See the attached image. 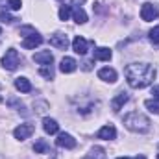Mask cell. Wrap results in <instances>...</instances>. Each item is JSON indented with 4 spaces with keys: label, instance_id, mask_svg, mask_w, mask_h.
Here are the masks:
<instances>
[{
    "label": "cell",
    "instance_id": "6da1fadb",
    "mask_svg": "<svg viewBox=\"0 0 159 159\" xmlns=\"http://www.w3.org/2000/svg\"><path fill=\"white\" fill-rule=\"evenodd\" d=\"M124 74L131 89H144L156 78V67L150 63H131L126 67Z\"/></svg>",
    "mask_w": 159,
    "mask_h": 159
},
{
    "label": "cell",
    "instance_id": "7a4b0ae2",
    "mask_svg": "<svg viewBox=\"0 0 159 159\" xmlns=\"http://www.w3.org/2000/svg\"><path fill=\"white\" fill-rule=\"evenodd\" d=\"M124 126L129 129V131H135V133H146L150 129V120L146 115L139 113V111H131L124 117Z\"/></svg>",
    "mask_w": 159,
    "mask_h": 159
},
{
    "label": "cell",
    "instance_id": "3957f363",
    "mask_svg": "<svg viewBox=\"0 0 159 159\" xmlns=\"http://www.w3.org/2000/svg\"><path fill=\"white\" fill-rule=\"evenodd\" d=\"M2 65H4L6 70H15V69L20 65V56H19V52H17L15 48L6 50V54H4V57H2Z\"/></svg>",
    "mask_w": 159,
    "mask_h": 159
},
{
    "label": "cell",
    "instance_id": "277c9868",
    "mask_svg": "<svg viewBox=\"0 0 159 159\" xmlns=\"http://www.w3.org/2000/svg\"><path fill=\"white\" fill-rule=\"evenodd\" d=\"M141 19L146 20V22L156 20V19H157V9H156V6L150 4V2H144V4L141 6Z\"/></svg>",
    "mask_w": 159,
    "mask_h": 159
},
{
    "label": "cell",
    "instance_id": "5b68a950",
    "mask_svg": "<svg viewBox=\"0 0 159 159\" xmlns=\"http://www.w3.org/2000/svg\"><path fill=\"white\" fill-rule=\"evenodd\" d=\"M56 144H57L59 148L72 150V148H76V139H74L70 133H59L57 139H56Z\"/></svg>",
    "mask_w": 159,
    "mask_h": 159
},
{
    "label": "cell",
    "instance_id": "8992f818",
    "mask_svg": "<svg viewBox=\"0 0 159 159\" xmlns=\"http://www.w3.org/2000/svg\"><path fill=\"white\" fill-rule=\"evenodd\" d=\"M34 126L32 124H20V126H17L15 129H13V135H15V139H19V141H26L32 133H34Z\"/></svg>",
    "mask_w": 159,
    "mask_h": 159
},
{
    "label": "cell",
    "instance_id": "52a82bcc",
    "mask_svg": "<svg viewBox=\"0 0 159 159\" xmlns=\"http://www.w3.org/2000/svg\"><path fill=\"white\" fill-rule=\"evenodd\" d=\"M76 67H78V63H76V59L74 57H63L61 59V63H59V70L63 72V74H70V72H74L76 70Z\"/></svg>",
    "mask_w": 159,
    "mask_h": 159
},
{
    "label": "cell",
    "instance_id": "ba28073f",
    "mask_svg": "<svg viewBox=\"0 0 159 159\" xmlns=\"http://www.w3.org/2000/svg\"><path fill=\"white\" fill-rule=\"evenodd\" d=\"M50 44L56 46V48H59V50H67V46H69V37H67L65 34H54V35L50 37Z\"/></svg>",
    "mask_w": 159,
    "mask_h": 159
},
{
    "label": "cell",
    "instance_id": "9c48e42d",
    "mask_svg": "<svg viewBox=\"0 0 159 159\" xmlns=\"http://www.w3.org/2000/svg\"><path fill=\"white\" fill-rule=\"evenodd\" d=\"M34 61L39 63V65H52L54 56H52L50 50H41V52H37V54H34Z\"/></svg>",
    "mask_w": 159,
    "mask_h": 159
},
{
    "label": "cell",
    "instance_id": "30bf717a",
    "mask_svg": "<svg viewBox=\"0 0 159 159\" xmlns=\"http://www.w3.org/2000/svg\"><path fill=\"white\" fill-rule=\"evenodd\" d=\"M98 78L104 80V81H107V83H115L119 76H117V70H115V69L104 67V69H100V70H98Z\"/></svg>",
    "mask_w": 159,
    "mask_h": 159
},
{
    "label": "cell",
    "instance_id": "8fae6325",
    "mask_svg": "<svg viewBox=\"0 0 159 159\" xmlns=\"http://www.w3.org/2000/svg\"><path fill=\"white\" fill-rule=\"evenodd\" d=\"M43 44V35H39L37 32L34 34V35H28V37H24L22 41V46L24 48H28V50H32V48H37Z\"/></svg>",
    "mask_w": 159,
    "mask_h": 159
},
{
    "label": "cell",
    "instance_id": "7c38bea8",
    "mask_svg": "<svg viewBox=\"0 0 159 159\" xmlns=\"http://www.w3.org/2000/svg\"><path fill=\"white\" fill-rule=\"evenodd\" d=\"M115 137H117V129H115V126H111V124L100 128V131H98V139L111 141V139H115Z\"/></svg>",
    "mask_w": 159,
    "mask_h": 159
},
{
    "label": "cell",
    "instance_id": "4fadbf2b",
    "mask_svg": "<svg viewBox=\"0 0 159 159\" xmlns=\"http://www.w3.org/2000/svg\"><path fill=\"white\" fill-rule=\"evenodd\" d=\"M87 41L83 39V37H80V35H76L74 39H72V50L76 52V54H80V56H83L85 52H87Z\"/></svg>",
    "mask_w": 159,
    "mask_h": 159
},
{
    "label": "cell",
    "instance_id": "5bb4252c",
    "mask_svg": "<svg viewBox=\"0 0 159 159\" xmlns=\"http://www.w3.org/2000/svg\"><path fill=\"white\" fill-rule=\"evenodd\" d=\"M43 128H44V131H46V133H50V135H54V133H57V131H59V124H57L54 119H50V117L43 119Z\"/></svg>",
    "mask_w": 159,
    "mask_h": 159
},
{
    "label": "cell",
    "instance_id": "9a60e30c",
    "mask_svg": "<svg viewBox=\"0 0 159 159\" xmlns=\"http://www.w3.org/2000/svg\"><path fill=\"white\" fill-rule=\"evenodd\" d=\"M126 102H128V94H126V93H119V94L111 100V107H113V111H120V107H122Z\"/></svg>",
    "mask_w": 159,
    "mask_h": 159
},
{
    "label": "cell",
    "instance_id": "2e32d148",
    "mask_svg": "<svg viewBox=\"0 0 159 159\" xmlns=\"http://www.w3.org/2000/svg\"><path fill=\"white\" fill-rule=\"evenodd\" d=\"M94 59H98V61H109L111 59V50L106 48V46L96 48L94 50Z\"/></svg>",
    "mask_w": 159,
    "mask_h": 159
},
{
    "label": "cell",
    "instance_id": "e0dca14e",
    "mask_svg": "<svg viewBox=\"0 0 159 159\" xmlns=\"http://www.w3.org/2000/svg\"><path fill=\"white\" fill-rule=\"evenodd\" d=\"M15 87H17V91H20V93H30V91H32V83H30L28 78H17L15 80Z\"/></svg>",
    "mask_w": 159,
    "mask_h": 159
},
{
    "label": "cell",
    "instance_id": "ac0fdd59",
    "mask_svg": "<svg viewBox=\"0 0 159 159\" xmlns=\"http://www.w3.org/2000/svg\"><path fill=\"white\" fill-rule=\"evenodd\" d=\"M72 19H74L78 24H85V22H87V13H85L81 7H74V9H72Z\"/></svg>",
    "mask_w": 159,
    "mask_h": 159
},
{
    "label": "cell",
    "instance_id": "d6986e66",
    "mask_svg": "<svg viewBox=\"0 0 159 159\" xmlns=\"http://www.w3.org/2000/svg\"><path fill=\"white\" fill-rule=\"evenodd\" d=\"M34 150H35V154H46L50 150V146H48V143L44 139H37L35 144H34Z\"/></svg>",
    "mask_w": 159,
    "mask_h": 159
},
{
    "label": "cell",
    "instance_id": "ffe728a7",
    "mask_svg": "<svg viewBox=\"0 0 159 159\" xmlns=\"http://www.w3.org/2000/svg\"><path fill=\"white\" fill-rule=\"evenodd\" d=\"M144 106H146V109H148L150 113L159 115V98H150V100H146Z\"/></svg>",
    "mask_w": 159,
    "mask_h": 159
},
{
    "label": "cell",
    "instance_id": "44dd1931",
    "mask_svg": "<svg viewBox=\"0 0 159 159\" xmlns=\"http://www.w3.org/2000/svg\"><path fill=\"white\" fill-rule=\"evenodd\" d=\"M83 159H106V152H104L102 148L94 146V148L91 150V154H89L87 157H83Z\"/></svg>",
    "mask_w": 159,
    "mask_h": 159
},
{
    "label": "cell",
    "instance_id": "7402d4cb",
    "mask_svg": "<svg viewBox=\"0 0 159 159\" xmlns=\"http://www.w3.org/2000/svg\"><path fill=\"white\" fill-rule=\"evenodd\" d=\"M72 15V7L70 6H61L59 7V20H69Z\"/></svg>",
    "mask_w": 159,
    "mask_h": 159
},
{
    "label": "cell",
    "instance_id": "603a6c76",
    "mask_svg": "<svg viewBox=\"0 0 159 159\" xmlns=\"http://www.w3.org/2000/svg\"><path fill=\"white\" fill-rule=\"evenodd\" d=\"M39 74L41 76H44V78H48V80H52L54 78V69L48 67V65H43V67L39 69Z\"/></svg>",
    "mask_w": 159,
    "mask_h": 159
},
{
    "label": "cell",
    "instance_id": "cb8c5ba5",
    "mask_svg": "<svg viewBox=\"0 0 159 159\" xmlns=\"http://www.w3.org/2000/svg\"><path fill=\"white\" fill-rule=\"evenodd\" d=\"M0 20H2V22H7V24H9V22H13L15 19H13V17L9 15V11H7L6 7H0Z\"/></svg>",
    "mask_w": 159,
    "mask_h": 159
},
{
    "label": "cell",
    "instance_id": "d4e9b609",
    "mask_svg": "<svg viewBox=\"0 0 159 159\" xmlns=\"http://www.w3.org/2000/svg\"><path fill=\"white\" fill-rule=\"evenodd\" d=\"M148 35H150V41H152L154 44H159V26H154Z\"/></svg>",
    "mask_w": 159,
    "mask_h": 159
},
{
    "label": "cell",
    "instance_id": "484cf974",
    "mask_svg": "<svg viewBox=\"0 0 159 159\" xmlns=\"http://www.w3.org/2000/svg\"><path fill=\"white\" fill-rule=\"evenodd\" d=\"M19 34L24 35V37H28V35H34V34H35V28H32V26H22V28L19 30Z\"/></svg>",
    "mask_w": 159,
    "mask_h": 159
},
{
    "label": "cell",
    "instance_id": "4316f807",
    "mask_svg": "<svg viewBox=\"0 0 159 159\" xmlns=\"http://www.w3.org/2000/svg\"><path fill=\"white\" fill-rule=\"evenodd\" d=\"M7 6H9L11 9H15V11H17V9H20L22 2H20V0H7Z\"/></svg>",
    "mask_w": 159,
    "mask_h": 159
},
{
    "label": "cell",
    "instance_id": "83f0119b",
    "mask_svg": "<svg viewBox=\"0 0 159 159\" xmlns=\"http://www.w3.org/2000/svg\"><path fill=\"white\" fill-rule=\"evenodd\" d=\"M152 94H154V98H159V85L152 87Z\"/></svg>",
    "mask_w": 159,
    "mask_h": 159
},
{
    "label": "cell",
    "instance_id": "f1b7e54d",
    "mask_svg": "<svg viewBox=\"0 0 159 159\" xmlns=\"http://www.w3.org/2000/svg\"><path fill=\"white\" fill-rule=\"evenodd\" d=\"M81 65H83V67H81L83 70H91V61H85V63H81Z\"/></svg>",
    "mask_w": 159,
    "mask_h": 159
},
{
    "label": "cell",
    "instance_id": "f546056e",
    "mask_svg": "<svg viewBox=\"0 0 159 159\" xmlns=\"http://www.w3.org/2000/svg\"><path fill=\"white\" fill-rule=\"evenodd\" d=\"M81 2H83V0H72V6H76V7H80L78 4H81Z\"/></svg>",
    "mask_w": 159,
    "mask_h": 159
},
{
    "label": "cell",
    "instance_id": "4dcf8cb0",
    "mask_svg": "<svg viewBox=\"0 0 159 159\" xmlns=\"http://www.w3.org/2000/svg\"><path fill=\"white\" fill-rule=\"evenodd\" d=\"M133 159H146V157H144V156H135Z\"/></svg>",
    "mask_w": 159,
    "mask_h": 159
},
{
    "label": "cell",
    "instance_id": "1f68e13d",
    "mask_svg": "<svg viewBox=\"0 0 159 159\" xmlns=\"http://www.w3.org/2000/svg\"><path fill=\"white\" fill-rule=\"evenodd\" d=\"M117 159H128V157H124V156H122V157H117Z\"/></svg>",
    "mask_w": 159,
    "mask_h": 159
},
{
    "label": "cell",
    "instance_id": "d6a6232c",
    "mask_svg": "<svg viewBox=\"0 0 159 159\" xmlns=\"http://www.w3.org/2000/svg\"><path fill=\"white\" fill-rule=\"evenodd\" d=\"M0 102H2V96H0Z\"/></svg>",
    "mask_w": 159,
    "mask_h": 159
},
{
    "label": "cell",
    "instance_id": "836d02e7",
    "mask_svg": "<svg viewBox=\"0 0 159 159\" xmlns=\"http://www.w3.org/2000/svg\"><path fill=\"white\" fill-rule=\"evenodd\" d=\"M0 34H2V28H0Z\"/></svg>",
    "mask_w": 159,
    "mask_h": 159
},
{
    "label": "cell",
    "instance_id": "e575fe53",
    "mask_svg": "<svg viewBox=\"0 0 159 159\" xmlns=\"http://www.w3.org/2000/svg\"><path fill=\"white\" fill-rule=\"evenodd\" d=\"M157 159H159V154H157Z\"/></svg>",
    "mask_w": 159,
    "mask_h": 159
}]
</instances>
